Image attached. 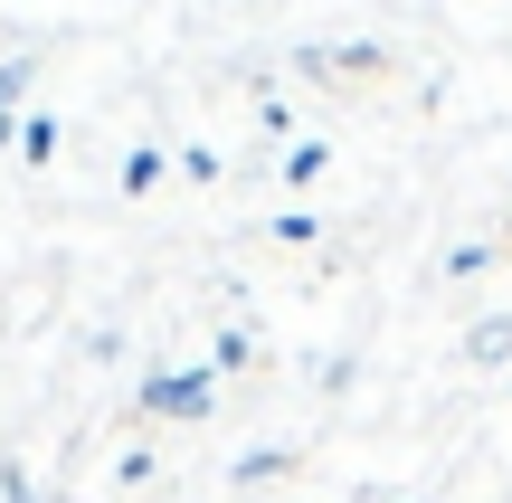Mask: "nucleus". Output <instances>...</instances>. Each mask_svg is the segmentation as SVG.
<instances>
[{
	"mask_svg": "<svg viewBox=\"0 0 512 503\" xmlns=\"http://www.w3.org/2000/svg\"><path fill=\"white\" fill-rule=\"evenodd\" d=\"M475 266H494V238H465V247H446V276H475Z\"/></svg>",
	"mask_w": 512,
	"mask_h": 503,
	"instance_id": "obj_8",
	"label": "nucleus"
},
{
	"mask_svg": "<svg viewBox=\"0 0 512 503\" xmlns=\"http://www.w3.org/2000/svg\"><path fill=\"white\" fill-rule=\"evenodd\" d=\"M29 86H38V57H0V114H19Z\"/></svg>",
	"mask_w": 512,
	"mask_h": 503,
	"instance_id": "obj_6",
	"label": "nucleus"
},
{
	"mask_svg": "<svg viewBox=\"0 0 512 503\" xmlns=\"http://www.w3.org/2000/svg\"><path fill=\"white\" fill-rule=\"evenodd\" d=\"M285 475H294V447H247L238 466H228V485L256 494V485H285Z\"/></svg>",
	"mask_w": 512,
	"mask_h": 503,
	"instance_id": "obj_2",
	"label": "nucleus"
},
{
	"mask_svg": "<svg viewBox=\"0 0 512 503\" xmlns=\"http://www.w3.org/2000/svg\"><path fill=\"white\" fill-rule=\"evenodd\" d=\"M19 162H57V114H29L19 124Z\"/></svg>",
	"mask_w": 512,
	"mask_h": 503,
	"instance_id": "obj_5",
	"label": "nucleus"
},
{
	"mask_svg": "<svg viewBox=\"0 0 512 503\" xmlns=\"http://www.w3.org/2000/svg\"><path fill=\"white\" fill-rule=\"evenodd\" d=\"M0 503H38V485H29L19 466H0Z\"/></svg>",
	"mask_w": 512,
	"mask_h": 503,
	"instance_id": "obj_10",
	"label": "nucleus"
},
{
	"mask_svg": "<svg viewBox=\"0 0 512 503\" xmlns=\"http://www.w3.org/2000/svg\"><path fill=\"white\" fill-rule=\"evenodd\" d=\"M124 190H133V200H143V190H162V152H124Z\"/></svg>",
	"mask_w": 512,
	"mask_h": 503,
	"instance_id": "obj_7",
	"label": "nucleus"
},
{
	"mask_svg": "<svg viewBox=\"0 0 512 503\" xmlns=\"http://www.w3.org/2000/svg\"><path fill=\"white\" fill-rule=\"evenodd\" d=\"M323 162H332V143H323V133H294V143H285V162H275V171H285L294 190H313V181H323Z\"/></svg>",
	"mask_w": 512,
	"mask_h": 503,
	"instance_id": "obj_3",
	"label": "nucleus"
},
{
	"mask_svg": "<svg viewBox=\"0 0 512 503\" xmlns=\"http://www.w3.org/2000/svg\"><path fill=\"white\" fill-rule=\"evenodd\" d=\"M275 238H285V247H313L323 228H313V209H285V219H275Z\"/></svg>",
	"mask_w": 512,
	"mask_h": 503,
	"instance_id": "obj_9",
	"label": "nucleus"
},
{
	"mask_svg": "<svg viewBox=\"0 0 512 503\" xmlns=\"http://www.w3.org/2000/svg\"><path fill=\"white\" fill-rule=\"evenodd\" d=\"M10 143H19V124H10V114H0V152H10Z\"/></svg>",
	"mask_w": 512,
	"mask_h": 503,
	"instance_id": "obj_11",
	"label": "nucleus"
},
{
	"mask_svg": "<svg viewBox=\"0 0 512 503\" xmlns=\"http://www.w3.org/2000/svg\"><path fill=\"white\" fill-rule=\"evenodd\" d=\"M465 361H475V371H494V361H512V314H484L475 333H465Z\"/></svg>",
	"mask_w": 512,
	"mask_h": 503,
	"instance_id": "obj_4",
	"label": "nucleus"
},
{
	"mask_svg": "<svg viewBox=\"0 0 512 503\" xmlns=\"http://www.w3.org/2000/svg\"><path fill=\"white\" fill-rule=\"evenodd\" d=\"M133 399H143V418H181V428H200V418L219 409V371H152Z\"/></svg>",
	"mask_w": 512,
	"mask_h": 503,
	"instance_id": "obj_1",
	"label": "nucleus"
}]
</instances>
